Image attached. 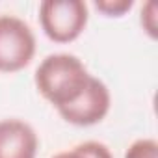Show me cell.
I'll use <instances>...</instances> for the list:
<instances>
[{"label":"cell","mask_w":158,"mask_h":158,"mask_svg":"<svg viewBox=\"0 0 158 158\" xmlns=\"http://www.w3.org/2000/svg\"><path fill=\"white\" fill-rule=\"evenodd\" d=\"M91 73L84 61L69 52H54L45 56L34 74L37 91L56 108L74 102L86 89Z\"/></svg>","instance_id":"cell-1"},{"label":"cell","mask_w":158,"mask_h":158,"mask_svg":"<svg viewBox=\"0 0 158 158\" xmlns=\"http://www.w3.org/2000/svg\"><path fill=\"white\" fill-rule=\"evenodd\" d=\"M89 21V8L84 0H43L39 4V24L54 43H71L82 35Z\"/></svg>","instance_id":"cell-2"},{"label":"cell","mask_w":158,"mask_h":158,"mask_svg":"<svg viewBox=\"0 0 158 158\" xmlns=\"http://www.w3.org/2000/svg\"><path fill=\"white\" fill-rule=\"evenodd\" d=\"M35 47V34L24 19L10 13L0 15V73H17L28 67Z\"/></svg>","instance_id":"cell-3"},{"label":"cell","mask_w":158,"mask_h":158,"mask_svg":"<svg viewBox=\"0 0 158 158\" xmlns=\"http://www.w3.org/2000/svg\"><path fill=\"white\" fill-rule=\"evenodd\" d=\"M112 106V93L108 86L101 80V78L93 76L89 78V82L82 95L78 97L74 102L63 106L58 110L63 121L74 127H91L101 123Z\"/></svg>","instance_id":"cell-4"},{"label":"cell","mask_w":158,"mask_h":158,"mask_svg":"<svg viewBox=\"0 0 158 158\" xmlns=\"http://www.w3.org/2000/svg\"><path fill=\"white\" fill-rule=\"evenodd\" d=\"M39 138L23 119H0V158H35Z\"/></svg>","instance_id":"cell-5"},{"label":"cell","mask_w":158,"mask_h":158,"mask_svg":"<svg viewBox=\"0 0 158 158\" xmlns=\"http://www.w3.org/2000/svg\"><path fill=\"white\" fill-rule=\"evenodd\" d=\"M125 158H158V141L154 138H139L128 145Z\"/></svg>","instance_id":"cell-6"},{"label":"cell","mask_w":158,"mask_h":158,"mask_svg":"<svg viewBox=\"0 0 158 158\" xmlns=\"http://www.w3.org/2000/svg\"><path fill=\"white\" fill-rule=\"evenodd\" d=\"M139 24H141L143 32L151 39L158 37V8H156V2L149 0V2H145L141 6V10H139Z\"/></svg>","instance_id":"cell-7"},{"label":"cell","mask_w":158,"mask_h":158,"mask_svg":"<svg viewBox=\"0 0 158 158\" xmlns=\"http://www.w3.org/2000/svg\"><path fill=\"white\" fill-rule=\"evenodd\" d=\"M93 6L104 17H123L134 8V0H95Z\"/></svg>","instance_id":"cell-8"},{"label":"cell","mask_w":158,"mask_h":158,"mask_svg":"<svg viewBox=\"0 0 158 158\" xmlns=\"http://www.w3.org/2000/svg\"><path fill=\"white\" fill-rule=\"evenodd\" d=\"M78 145H80V149L88 154V158H114L110 147L104 145L102 141L88 139V141H82V143H78Z\"/></svg>","instance_id":"cell-9"},{"label":"cell","mask_w":158,"mask_h":158,"mask_svg":"<svg viewBox=\"0 0 158 158\" xmlns=\"http://www.w3.org/2000/svg\"><path fill=\"white\" fill-rule=\"evenodd\" d=\"M52 158H88V154L80 149V145H74L73 149H67V151H61L58 154H54Z\"/></svg>","instance_id":"cell-10"}]
</instances>
